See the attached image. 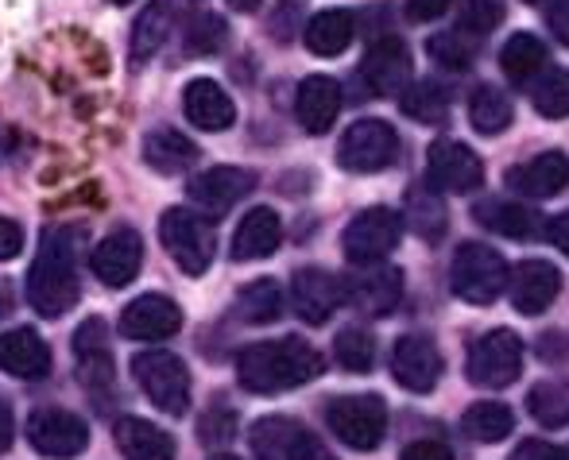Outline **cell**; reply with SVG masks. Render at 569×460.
<instances>
[{
	"instance_id": "1",
	"label": "cell",
	"mask_w": 569,
	"mask_h": 460,
	"mask_svg": "<svg viewBox=\"0 0 569 460\" xmlns=\"http://www.w3.org/2000/svg\"><path fill=\"white\" fill-rule=\"evenodd\" d=\"M82 229H47L43 248H39L36 263L28 271V302L39 318H62L78 306V244H82Z\"/></svg>"
},
{
	"instance_id": "2",
	"label": "cell",
	"mask_w": 569,
	"mask_h": 460,
	"mask_svg": "<svg viewBox=\"0 0 569 460\" xmlns=\"http://www.w3.org/2000/svg\"><path fill=\"white\" fill-rule=\"evenodd\" d=\"M326 371V360L318 349H310L299 337H283V341H260L248 344L237 357V379L244 391L252 394H279L318 379Z\"/></svg>"
},
{
	"instance_id": "3",
	"label": "cell",
	"mask_w": 569,
	"mask_h": 460,
	"mask_svg": "<svg viewBox=\"0 0 569 460\" xmlns=\"http://www.w3.org/2000/svg\"><path fill=\"white\" fill-rule=\"evenodd\" d=\"M503 287H508V263L496 248L477 244V240L457 248L450 263V290L461 302L488 306L503 294Z\"/></svg>"
},
{
	"instance_id": "4",
	"label": "cell",
	"mask_w": 569,
	"mask_h": 460,
	"mask_svg": "<svg viewBox=\"0 0 569 460\" xmlns=\"http://www.w3.org/2000/svg\"><path fill=\"white\" fill-rule=\"evenodd\" d=\"M132 376H136V383H140V391L148 394L163 414L182 418L190 410V371L174 352H167V349L136 352Z\"/></svg>"
},
{
	"instance_id": "5",
	"label": "cell",
	"mask_w": 569,
	"mask_h": 460,
	"mask_svg": "<svg viewBox=\"0 0 569 460\" xmlns=\"http://www.w3.org/2000/svg\"><path fill=\"white\" fill-rule=\"evenodd\" d=\"M326 426L341 446L357 453H372L388 433V407L380 394H345L326 407Z\"/></svg>"
},
{
	"instance_id": "6",
	"label": "cell",
	"mask_w": 569,
	"mask_h": 460,
	"mask_svg": "<svg viewBox=\"0 0 569 460\" xmlns=\"http://www.w3.org/2000/svg\"><path fill=\"white\" fill-rule=\"evenodd\" d=\"M399 237H403V217H399L396 209H388V206L360 209L341 232L345 260L357 263V268L383 263L391 252H396Z\"/></svg>"
},
{
	"instance_id": "7",
	"label": "cell",
	"mask_w": 569,
	"mask_h": 460,
	"mask_svg": "<svg viewBox=\"0 0 569 460\" xmlns=\"http://www.w3.org/2000/svg\"><path fill=\"white\" fill-rule=\"evenodd\" d=\"M159 240L171 252V260L179 263L187 276H206L213 263V229L206 217L190 213V209H167L163 221H159Z\"/></svg>"
},
{
	"instance_id": "8",
	"label": "cell",
	"mask_w": 569,
	"mask_h": 460,
	"mask_svg": "<svg viewBox=\"0 0 569 460\" xmlns=\"http://www.w3.org/2000/svg\"><path fill=\"white\" fill-rule=\"evenodd\" d=\"M465 371H469L472 383L488 387V391L511 387L523 371V341L511 329H488L485 337L472 341Z\"/></svg>"
},
{
	"instance_id": "9",
	"label": "cell",
	"mask_w": 569,
	"mask_h": 460,
	"mask_svg": "<svg viewBox=\"0 0 569 460\" xmlns=\"http://www.w3.org/2000/svg\"><path fill=\"white\" fill-rule=\"evenodd\" d=\"M399 159V136L388 120H357L338 143V163L352 174H376L388 171Z\"/></svg>"
},
{
	"instance_id": "10",
	"label": "cell",
	"mask_w": 569,
	"mask_h": 460,
	"mask_svg": "<svg viewBox=\"0 0 569 460\" xmlns=\"http://www.w3.org/2000/svg\"><path fill=\"white\" fill-rule=\"evenodd\" d=\"M28 441L36 446V453L70 460V457L86 453V446H90V426L62 407H43L28 418Z\"/></svg>"
},
{
	"instance_id": "11",
	"label": "cell",
	"mask_w": 569,
	"mask_h": 460,
	"mask_svg": "<svg viewBox=\"0 0 569 460\" xmlns=\"http://www.w3.org/2000/svg\"><path fill=\"white\" fill-rule=\"evenodd\" d=\"M427 179L438 193H472L485 186V163L469 143L438 140L427 151Z\"/></svg>"
},
{
	"instance_id": "12",
	"label": "cell",
	"mask_w": 569,
	"mask_h": 460,
	"mask_svg": "<svg viewBox=\"0 0 569 460\" xmlns=\"http://www.w3.org/2000/svg\"><path fill=\"white\" fill-rule=\"evenodd\" d=\"M252 190H256V171H248V167H210V171L194 174L187 186L190 201H194L210 221L226 217L229 209L237 206L240 198H248Z\"/></svg>"
},
{
	"instance_id": "13",
	"label": "cell",
	"mask_w": 569,
	"mask_h": 460,
	"mask_svg": "<svg viewBox=\"0 0 569 460\" xmlns=\"http://www.w3.org/2000/svg\"><path fill=\"white\" fill-rule=\"evenodd\" d=\"M360 78L372 90V97H399L411 86V54H407L403 39L383 36L376 39L365 51V62H360Z\"/></svg>"
},
{
	"instance_id": "14",
	"label": "cell",
	"mask_w": 569,
	"mask_h": 460,
	"mask_svg": "<svg viewBox=\"0 0 569 460\" xmlns=\"http://www.w3.org/2000/svg\"><path fill=\"white\" fill-rule=\"evenodd\" d=\"M291 306L307 326H326L345 306V279L322 268H302L291 279Z\"/></svg>"
},
{
	"instance_id": "15",
	"label": "cell",
	"mask_w": 569,
	"mask_h": 460,
	"mask_svg": "<svg viewBox=\"0 0 569 460\" xmlns=\"http://www.w3.org/2000/svg\"><path fill=\"white\" fill-rule=\"evenodd\" d=\"M391 376L399 387L415 394H427L442 379V352L430 337H399L391 349Z\"/></svg>"
},
{
	"instance_id": "16",
	"label": "cell",
	"mask_w": 569,
	"mask_h": 460,
	"mask_svg": "<svg viewBox=\"0 0 569 460\" xmlns=\"http://www.w3.org/2000/svg\"><path fill=\"white\" fill-rule=\"evenodd\" d=\"M140 263H143V240L136 229H113L90 252V271L106 282V287H117V290L140 276Z\"/></svg>"
},
{
	"instance_id": "17",
	"label": "cell",
	"mask_w": 569,
	"mask_h": 460,
	"mask_svg": "<svg viewBox=\"0 0 569 460\" xmlns=\"http://www.w3.org/2000/svg\"><path fill=\"white\" fill-rule=\"evenodd\" d=\"M182 329V310L167 294H140L120 313V333L132 341H167Z\"/></svg>"
},
{
	"instance_id": "18",
	"label": "cell",
	"mask_w": 569,
	"mask_h": 460,
	"mask_svg": "<svg viewBox=\"0 0 569 460\" xmlns=\"http://www.w3.org/2000/svg\"><path fill=\"white\" fill-rule=\"evenodd\" d=\"M403 298V276L396 268H380V263H368L360 276L345 279V302L357 306L360 313H372L383 318L391 313Z\"/></svg>"
},
{
	"instance_id": "19",
	"label": "cell",
	"mask_w": 569,
	"mask_h": 460,
	"mask_svg": "<svg viewBox=\"0 0 569 460\" xmlns=\"http://www.w3.org/2000/svg\"><path fill=\"white\" fill-rule=\"evenodd\" d=\"M74 357H78V376L90 391L106 394L117 379L113 364V349H109V329L101 318H90L82 329L74 333Z\"/></svg>"
},
{
	"instance_id": "20",
	"label": "cell",
	"mask_w": 569,
	"mask_h": 460,
	"mask_svg": "<svg viewBox=\"0 0 569 460\" xmlns=\"http://www.w3.org/2000/svg\"><path fill=\"white\" fill-rule=\"evenodd\" d=\"M508 287H511V306L519 313H527V318H539L542 310H550V302L562 290V271L547 260H527L508 276Z\"/></svg>"
},
{
	"instance_id": "21",
	"label": "cell",
	"mask_w": 569,
	"mask_h": 460,
	"mask_svg": "<svg viewBox=\"0 0 569 460\" xmlns=\"http://www.w3.org/2000/svg\"><path fill=\"white\" fill-rule=\"evenodd\" d=\"M283 244V221H279L276 209L260 206V209H248L240 217L237 232H232V260L237 263H256V260H268V256L279 252Z\"/></svg>"
},
{
	"instance_id": "22",
	"label": "cell",
	"mask_w": 569,
	"mask_h": 460,
	"mask_svg": "<svg viewBox=\"0 0 569 460\" xmlns=\"http://www.w3.org/2000/svg\"><path fill=\"white\" fill-rule=\"evenodd\" d=\"M0 371L23 379V383H36L51 371V349L36 329H8L0 333Z\"/></svg>"
},
{
	"instance_id": "23",
	"label": "cell",
	"mask_w": 569,
	"mask_h": 460,
	"mask_svg": "<svg viewBox=\"0 0 569 460\" xmlns=\"http://www.w3.org/2000/svg\"><path fill=\"white\" fill-rule=\"evenodd\" d=\"M341 112V86L326 74H310L307 82L299 86V97H295V117H299L302 132L310 136H326L333 128Z\"/></svg>"
},
{
	"instance_id": "24",
	"label": "cell",
	"mask_w": 569,
	"mask_h": 460,
	"mask_svg": "<svg viewBox=\"0 0 569 460\" xmlns=\"http://www.w3.org/2000/svg\"><path fill=\"white\" fill-rule=\"evenodd\" d=\"M569 182V159L562 151H542V156L527 159V163L511 167L508 171V186L516 193H523V198H555V193H562Z\"/></svg>"
},
{
	"instance_id": "25",
	"label": "cell",
	"mask_w": 569,
	"mask_h": 460,
	"mask_svg": "<svg viewBox=\"0 0 569 460\" xmlns=\"http://www.w3.org/2000/svg\"><path fill=\"white\" fill-rule=\"evenodd\" d=\"M182 112H187L190 124L202 128V132H226V128H232V120H237V104H232V97L221 90L213 78H194V82L187 86V93H182Z\"/></svg>"
},
{
	"instance_id": "26",
	"label": "cell",
	"mask_w": 569,
	"mask_h": 460,
	"mask_svg": "<svg viewBox=\"0 0 569 460\" xmlns=\"http://www.w3.org/2000/svg\"><path fill=\"white\" fill-rule=\"evenodd\" d=\"M179 23H182V8L174 4V0H151L148 12H140V20H136V28H132V62L136 67L156 59L159 47L179 31Z\"/></svg>"
},
{
	"instance_id": "27",
	"label": "cell",
	"mask_w": 569,
	"mask_h": 460,
	"mask_svg": "<svg viewBox=\"0 0 569 460\" xmlns=\"http://www.w3.org/2000/svg\"><path fill=\"white\" fill-rule=\"evenodd\" d=\"M198 143L190 140V136H182L179 128H151L148 136H143V163L151 167V171L159 174H179L187 171V167L198 163Z\"/></svg>"
},
{
	"instance_id": "28",
	"label": "cell",
	"mask_w": 569,
	"mask_h": 460,
	"mask_svg": "<svg viewBox=\"0 0 569 460\" xmlns=\"http://www.w3.org/2000/svg\"><path fill=\"white\" fill-rule=\"evenodd\" d=\"M113 438L128 460H174L171 433L143 422V418H120Z\"/></svg>"
},
{
	"instance_id": "29",
	"label": "cell",
	"mask_w": 569,
	"mask_h": 460,
	"mask_svg": "<svg viewBox=\"0 0 569 460\" xmlns=\"http://www.w3.org/2000/svg\"><path fill=\"white\" fill-rule=\"evenodd\" d=\"M352 36H357V16H352L349 8H326V12H318L315 20L307 23V31H302L307 47L315 54H322V59L341 54L345 47L352 43Z\"/></svg>"
},
{
	"instance_id": "30",
	"label": "cell",
	"mask_w": 569,
	"mask_h": 460,
	"mask_svg": "<svg viewBox=\"0 0 569 460\" xmlns=\"http://www.w3.org/2000/svg\"><path fill=\"white\" fill-rule=\"evenodd\" d=\"M500 67H503V74H508V82H516V86L535 82V78L547 70V43H542L539 36H531V31H519V36H511L508 43H503Z\"/></svg>"
},
{
	"instance_id": "31",
	"label": "cell",
	"mask_w": 569,
	"mask_h": 460,
	"mask_svg": "<svg viewBox=\"0 0 569 460\" xmlns=\"http://www.w3.org/2000/svg\"><path fill=\"white\" fill-rule=\"evenodd\" d=\"M477 221L485 224V229L500 232V237H511V240H527L539 232V213L527 206H519V201H508V198H492L485 201V206H477Z\"/></svg>"
},
{
	"instance_id": "32",
	"label": "cell",
	"mask_w": 569,
	"mask_h": 460,
	"mask_svg": "<svg viewBox=\"0 0 569 460\" xmlns=\"http://www.w3.org/2000/svg\"><path fill=\"white\" fill-rule=\"evenodd\" d=\"M399 217H407L411 221V229L419 232L422 240H442L446 237V201L442 193L435 190V186H415L411 193H407V209Z\"/></svg>"
},
{
	"instance_id": "33",
	"label": "cell",
	"mask_w": 569,
	"mask_h": 460,
	"mask_svg": "<svg viewBox=\"0 0 569 460\" xmlns=\"http://www.w3.org/2000/svg\"><path fill=\"white\" fill-rule=\"evenodd\" d=\"M516 430V414L503 402H472L461 418V433L480 446H496Z\"/></svg>"
},
{
	"instance_id": "34",
	"label": "cell",
	"mask_w": 569,
	"mask_h": 460,
	"mask_svg": "<svg viewBox=\"0 0 569 460\" xmlns=\"http://www.w3.org/2000/svg\"><path fill=\"white\" fill-rule=\"evenodd\" d=\"M511 117H516V104H511V97L503 90H496V86H480V90L472 93L469 120H472V128H477L480 136L508 132Z\"/></svg>"
},
{
	"instance_id": "35",
	"label": "cell",
	"mask_w": 569,
	"mask_h": 460,
	"mask_svg": "<svg viewBox=\"0 0 569 460\" xmlns=\"http://www.w3.org/2000/svg\"><path fill=\"white\" fill-rule=\"evenodd\" d=\"M237 313L252 326H271L283 313V290L276 279H256L237 294Z\"/></svg>"
},
{
	"instance_id": "36",
	"label": "cell",
	"mask_w": 569,
	"mask_h": 460,
	"mask_svg": "<svg viewBox=\"0 0 569 460\" xmlns=\"http://www.w3.org/2000/svg\"><path fill=\"white\" fill-rule=\"evenodd\" d=\"M182 43H187L190 54H218L229 39V28L218 12H206V8H194L190 16H182L179 23Z\"/></svg>"
},
{
	"instance_id": "37",
	"label": "cell",
	"mask_w": 569,
	"mask_h": 460,
	"mask_svg": "<svg viewBox=\"0 0 569 460\" xmlns=\"http://www.w3.org/2000/svg\"><path fill=\"white\" fill-rule=\"evenodd\" d=\"M399 104H403V112L411 120H419V124H446V117H450V97L438 82H415L407 86L403 93H399Z\"/></svg>"
},
{
	"instance_id": "38",
	"label": "cell",
	"mask_w": 569,
	"mask_h": 460,
	"mask_svg": "<svg viewBox=\"0 0 569 460\" xmlns=\"http://www.w3.org/2000/svg\"><path fill=\"white\" fill-rule=\"evenodd\" d=\"M299 430L302 426L295 422V418H279V414L260 418V422L252 426V433H248L256 460H287V449H291V441Z\"/></svg>"
},
{
	"instance_id": "39",
	"label": "cell",
	"mask_w": 569,
	"mask_h": 460,
	"mask_svg": "<svg viewBox=\"0 0 569 460\" xmlns=\"http://www.w3.org/2000/svg\"><path fill=\"white\" fill-rule=\"evenodd\" d=\"M527 410H531L535 422L547 426V430L569 426V383L547 379V383L531 387V394H527Z\"/></svg>"
},
{
	"instance_id": "40",
	"label": "cell",
	"mask_w": 569,
	"mask_h": 460,
	"mask_svg": "<svg viewBox=\"0 0 569 460\" xmlns=\"http://www.w3.org/2000/svg\"><path fill=\"white\" fill-rule=\"evenodd\" d=\"M430 59L442 62L446 70H469L477 62V36H465V31H438L427 43Z\"/></svg>"
},
{
	"instance_id": "41",
	"label": "cell",
	"mask_w": 569,
	"mask_h": 460,
	"mask_svg": "<svg viewBox=\"0 0 569 460\" xmlns=\"http://www.w3.org/2000/svg\"><path fill=\"white\" fill-rule=\"evenodd\" d=\"M333 357H338V364L345 371H352V376H365V371L376 364L372 333H365V329H341L338 341H333Z\"/></svg>"
},
{
	"instance_id": "42",
	"label": "cell",
	"mask_w": 569,
	"mask_h": 460,
	"mask_svg": "<svg viewBox=\"0 0 569 460\" xmlns=\"http://www.w3.org/2000/svg\"><path fill=\"white\" fill-rule=\"evenodd\" d=\"M503 23V4L500 0H465L461 16H457V31L465 36H488Z\"/></svg>"
},
{
	"instance_id": "43",
	"label": "cell",
	"mask_w": 569,
	"mask_h": 460,
	"mask_svg": "<svg viewBox=\"0 0 569 460\" xmlns=\"http://www.w3.org/2000/svg\"><path fill=\"white\" fill-rule=\"evenodd\" d=\"M535 109H539V117H550V120L569 117V70L550 74L547 82L535 90Z\"/></svg>"
},
{
	"instance_id": "44",
	"label": "cell",
	"mask_w": 569,
	"mask_h": 460,
	"mask_svg": "<svg viewBox=\"0 0 569 460\" xmlns=\"http://www.w3.org/2000/svg\"><path fill=\"white\" fill-rule=\"evenodd\" d=\"M202 441L206 446H229L232 438H237V418H232V410H210V414L202 418Z\"/></svg>"
},
{
	"instance_id": "45",
	"label": "cell",
	"mask_w": 569,
	"mask_h": 460,
	"mask_svg": "<svg viewBox=\"0 0 569 460\" xmlns=\"http://www.w3.org/2000/svg\"><path fill=\"white\" fill-rule=\"evenodd\" d=\"M287 460H338V457L326 449V441L318 438V433L299 430V433H295V441H291V449H287Z\"/></svg>"
},
{
	"instance_id": "46",
	"label": "cell",
	"mask_w": 569,
	"mask_h": 460,
	"mask_svg": "<svg viewBox=\"0 0 569 460\" xmlns=\"http://www.w3.org/2000/svg\"><path fill=\"white\" fill-rule=\"evenodd\" d=\"M453 8V0H403V12L407 20L415 23H430L438 20V16H446Z\"/></svg>"
},
{
	"instance_id": "47",
	"label": "cell",
	"mask_w": 569,
	"mask_h": 460,
	"mask_svg": "<svg viewBox=\"0 0 569 460\" xmlns=\"http://www.w3.org/2000/svg\"><path fill=\"white\" fill-rule=\"evenodd\" d=\"M511 460H569L566 449L550 446V441H519V449L511 453Z\"/></svg>"
},
{
	"instance_id": "48",
	"label": "cell",
	"mask_w": 569,
	"mask_h": 460,
	"mask_svg": "<svg viewBox=\"0 0 569 460\" xmlns=\"http://www.w3.org/2000/svg\"><path fill=\"white\" fill-rule=\"evenodd\" d=\"M23 252V229L8 217H0V263L16 260Z\"/></svg>"
},
{
	"instance_id": "49",
	"label": "cell",
	"mask_w": 569,
	"mask_h": 460,
	"mask_svg": "<svg viewBox=\"0 0 569 460\" xmlns=\"http://www.w3.org/2000/svg\"><path fill=\"white\" fill-rule=\"evenodd\" d=\"M547 28L555 31V39L569 47V0H550L547 4Z\"/></svg>"
},
{
	"instance_id": "50",
	"label": "cell",
	"mask_w": 569,
	"mask_h": 460,
	"mask_svg": "<svg viewBox=\"0 0 569 460\" xmlns=\"http://www.w3.org/2000/svg\"><path fill=\"white\" fill-rule=\"evenodd\" d=\"M403 460H453V453L442 441H415V446L403 449Z\"/></svg>"
},
{
	"instance_id": "51",
	"label": "cell",
	"mask_w": 569,
	"mask_h": 460,
	"mask_svg": "<svg viewBox=\"0 0 569 460\" xmlns=\"http://www.w3.org/2000/svg\"><path fill=\"white\" fill-rule=\"evenodd\" d=\"M547 237L555 248H562V256H569V213H558L555 221L547 224Z\"/></svg>"
},
{
	"instance_id": "52",
	"label": "cell",
	"mask_w": 569,
	"mask_h": 460,
	"mask_svg": "<svg viewBox=\"0 0 569 460\" xmlns=\"http://www.w3.org/2000/svg\"><path fill=\"white\" fill-rule=\"evenodd\" d=\"M12 438H16V418H12V407L0 399V453L12 449Z\"/></svg>"
},
{
	"instance_id": "53",
	"label": "cell",
	"mask_w": 569,
	"mask_h": 460,
	"mask_svg": "<svg viewBox=\"0 0 569 460\" xmlns=\"http://www.w3.org/2000/svg\"><path fill=\"white\" fill-rule=\"evenodd\" d=\"M232 8H237V12H256V8H260V0H229Z\"/></svg>"
},
{
	"instance_id": "54",
	"label": "cell",
	"mask_w": 569,
	"mask_h": 460,
	"mask_svg": "<svg viewBox=\"0 0 569 460\" xmlns=\"http://www.w3.org/2000/svg\"><path fill=\"white\" fill-rule=\"evenodd\" d=\"M4 310H8V298H4V290H0V318H4Z\"/></svg>"
},
{
	"instance_id": "55",
	"label": "cell",
	"mask_w": 569,
	"mask_h": 460,
	"mask_svg": "<svg viewBox=\"0 0 569 460\" xmlns=\"http://www.w3.org/2000/svg\"><path fill=\"white\" fill-rule=\"evenodd\" d=\"M523 4H535V8H539V4H550V0H523Z\"/></svg>"
},
{
	"instance_id": "56",
	"label": "cell",
	"mask_w": 569,
	"mask_h": 460,
	"mask_svg": "<svg viewBox=\"0 0 569 460\" xmlns=\"http://www.w3.org/2000/svg\"><path fill=\"white\" fill-rule=\"evenodd\" d=\"M109 4H117V8H124V4H132V0H109Z\"/></svg>"
},
{
	"instance_id": "57",
	"label": "cell",
	"mask_w": 569,
	"mask_h": 460,
	"mask_svg": "<svg viewBox=\"0 0 569 460\" xmlns=\"http://www.w3.org/2000/svg\"><path fill=\"white\" fill-rule=\"evenodd\" d=\"M210 460H237V457H229V453H221V457H210Z\"/></svg>"
}]
</instances>
